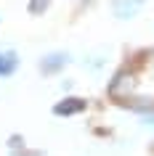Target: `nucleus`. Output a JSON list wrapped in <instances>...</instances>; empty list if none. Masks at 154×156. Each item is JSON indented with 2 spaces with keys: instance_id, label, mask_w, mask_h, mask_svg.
I'll return each mask as SVG.
<instances>
[{
  "instance_id": "obj_2",
  "label": "nucleus",
  "mask_w": 154,
  "mask_h": 156,
  "mask_svg": "<svg viewBox=\"0 0 154 156\" xmlns=\"http://www.w3.org/2000/svg\"><path fill=\"white\" fill-rule=\"evenodd\" d=\"M82 108H85V101H82V98H64L61 103L53 106V114H58V116H72V114H77V111H82Z\"/></svg>"
},
{
  "instance_id": "obj_6",
  "label": "nucleus",
  "mask_w": 154,
  "mask_h": 156,
  "mask_svg": "<svg viewBox=\"0 0 154 156\" xmlns=\"http://www.w3.org/2000/svg\"><path fill=\"white\" fill-rule=\"evenodd\" d=\"M48 5H51V0H29V13L37 16V13H43Z\"/></svg>"
},
{
  "instance_id": "obj_4",
  "label": "nucleus",
  "mask_w": 154,
  "mask_h": 156,
  "mask_svg": "<svg viewBox=\"0 0 154 156\" xmlns=\"http://www.w3.org/2000/svg\"><path fill=\"white\" fill-rule=\"evenodd\" d=\"M19 66V56L13 50H6V53H0V77H8V74L16 72Z\"/></svg>"
},
{
  "instance_id": "obj_1",
  "label": "nucleus",
  "mask_w": 154,
  "mask_h": 156,
  "mask_svg": "<svg viewBox=\"0 0 154 156\" xmlns=\"http://www.w3.org/2000/svg\"><path fill=\"white\" fill-rule=\"evenodd\" d=\"M133 87H136V74H133V69H122V72L114 74L112 85H109V95L114 101H128Z\"/></svg>"
},
{
  "instance_id": "obj_5",
  "label": "nucleus",
  "mask_w": 154,
  "mask_h": 156,
  "mask_svg": "<svg viewBox=\"0 0 154 156\" xmlns=\"http://www.w3.org/2000/svg\"><path fill=\"white\" fill-rule=\"evenodd\" d=\"M141 5H144V0H120V3H114V11L120 19H130Z\"/></svg>"
},
{
  "instance_id": "obj_3",
  "label": "nucleus",
  "mask_w": 154,
  "mask_h": 156,
  "mask_svg": "<svg viewBox=\"0 0 154 156\" xmlns=\"http://www.w3.org/2000/svg\"><path fill=\"white\" fill-rule=\"evenodd\" d=\"M64 64H66V53H51V56L43 58L40 69H43L45 74H53V72H58V69H61Z\"/></svg>"
}]
</instances>
